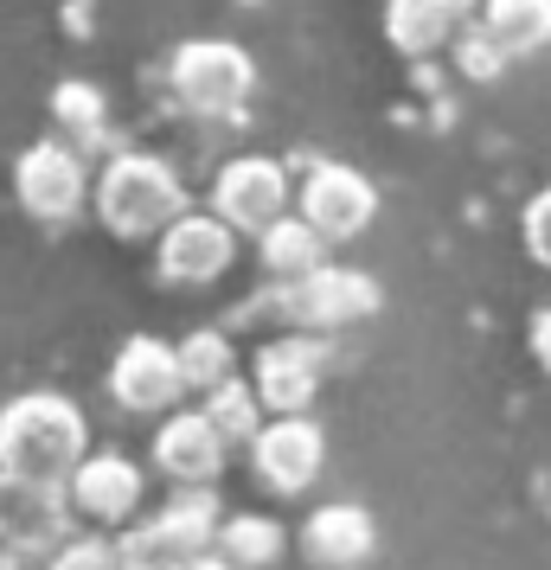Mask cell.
Wrapping results in <instances>:
<instances>
[{"label": "cell", "instance_id": "cell-1", "mask_svg": "<svg viewBox=\"0 0 551 570\" xmlns=\"http://www.w3.org/2000/svg\"><path fill=\"white\" fill-rule=\"evenodd\" d=\"M90 455V423L65 391H20L0 404V468L71 488V474Z\"/></svg>", "mask_w": 551, "mask_h": 570}, {"label": "cell", "instance_id": "cell-2", "mask_svg": "<svg viewBox=\"0 0 551 570\" xmlns=\"http://www.w3.org/2000/svg\"><path fill=\"white\" fill-rule=\"evenodd\" d=\"M97 218H104L109 237H160L174 218H186V186L174 174V160L141 155V148H122L97 167Z\"/></svg>", "mask_w": 551, "mask_h": 570}, {"label": "cell", "instance_id": "cell-3", "mask_svg": "<svg viewBox=\"0 0 551 570\" xmlns=\"http://www.w3.org/2000/svg\"><path fill=\"white\" fill-rule=\"evenodd\" d=\"M167 83H174V104L193 116H237L257 90V58L244 52L237 39H186L167 58Z\"/></svg>", "mask_w": 551, "mask_h": 570}, {"label": "cell", "instance_id": "cell-4", "mask_svg": "<svg viewBox=\"0 0 551 570\" xmlns=\"http://www.w3.org/2000/svg\"><path fill=\"white\" fill-rule=\"evenodd\" d=\"M378 308H385V288L372 283L366 269H346V263H327L315 276L269 288V314L283 327H302V334H334V327L372 321Z\"/></svg>", "mask_w": 551, "mask_h": 570}, {"label": "cell", "instance_id": "cell-5", "mask_svg": "<svg viewBox=\"0 0 551 570\" xmlns=\"http://www.w3.org/2000/svg\"><path fill=\"white\" fill-rule=\"evenodd\" d=\"M13 199L39 225H71L97 199V174L83 167V155L71 141L46 135V141H32L27 155L13 160Z\"/></svg>", "mask_w": 551, "mask_h": 570}, {"label": "cell", "instance_id": "cell-6", "mask_svg": "<svg viewBox=\"0 0 551 570\" xmlns=\"http://www.w3.org/2000/svg\"><path fill=\"white\" fill-rule=\"evenodd\" d=\"M327 360H334V346L321 334H302V327H289L283 340H263L257 365H250V385H257V397L269 404V416H308L315 411Z\"/></svg>", "mask_w": 551, "mask_h": 570}, {"label": "cell", "instance_id": "cell-7", "mask_svg": "<svg viewBox=\"0 0 551 570\" xmlns=\"http://www.w3.org/2000/svg\"><path fill=\"white\" fill-rule=\"evenodd\" d=\"M289 199H295V180L283 160L269 155H237L218 167V180H211V212L232 225V232H250L263 237L276 218H289Z\"/></svg>", "mask_w": 551, "mask_h": 570}, {"label": "cell", "instance_id": "cell-8", "mask_svg": "<svg viewBox=\"0 0 551 570\" xmlns=\"http://www.w3.org/2000/svg\"><path fill=\"white\" fill-rule=\"evenodd\" d=\"M65 539H71V493L0 468V544L27 564V558H52Z\"/></svg>", "mask_w": 551, "mask_h": 570}, {"label": "cell", "instance_id": "cell-9", "mask_svg": "<svg viewBox=\"0 0 551 570\" xmlns=\"http://www.w3.org/2000/svg\"><path fill=\"white\" fill-rule=\"evenodd\" d=\"M295 212H302L321 237L346 244V237L372 232V218H378V186H372L360 167H346V160H315V167L302 174V186H295Z\"/></svg>", "mask_w": 551, "mask_h": 570}, {"label": "cell", "instance_id": "cell-10", "mask_svg": "<svg viewBox=\"0 0 551 570\" xmlns=\"http://www.w3.org/2000/svg\"><path fill=\"white\" fill-rule=\"evenodd\" d=\"M237 263V232L218 212H186L155 237V276L167 288H206Z\"/></svg>", "mask_w": 551, "mask_h": 570}, {"label": "cell", "instance_id": "cell-11", "mask_svg": "<svg viewBox=\"0 0 551 570\" xmlns=\"http://www.w3.org/2000/svg\"><path fill=\"white\" fill-rule=\"evenodd\" d=\"M109 397L135 416H167L180 411L186 397V372H180V346H167L155 334L122 340V353L109 360Z\"/></svg>", "mask_w": 551, "mask_h": 570}, {"label": "cell", "instance_id": "cell-12", "mask_svg": "<svg viewBox=\"0 0 551 570\" xmlns=\"http://www.w3.org/2000/svg\"><path fill=\"white\" fill-rule=\"evenodd\" d=\"M250 468L276 500L308 493L321 481V468H327V430L315 416H269L257 442H250Z\"/></svg>", "mask_w": 551, "mask_h": 570}, {"label": "cell", "instance_id": "cell-13", "mask_svg": "<svg viewBox=\"0 0 551 570\" xmlns=\"http://www.w3.org/2000/svg\"><path fill=\"white\" fill-rule=\"evenodd\" d=\"M225 430L206 411H167L155 430V468L174 488H211L218 468H225Z\"/></svg>", "mask_w": 551, "mask_h": 570}, {"label": "cell", "instance_id": "cell-14", "mask_svg": "<svg viewBox=\"0 0 551 570\" xmlns=\"http://www.w3.org/2000/svg\"><path fill=\"white\" fill-rule=\"evenodd\" d=\"M71 507H78L90 525H129L141 513V462H129L122 449H90L83 468L71 474Z\"/></svg>", "mask_w": 551, "mask_h": 570}, {"label": "cell", "instance_id": "cell-15", "mask_svg": "<svg viewBox=\"0 0 551 570\" xmlns=\"http://www.w3.org/2000/svg\"><path fill=\"white\" fill-rule=\"evenodd\" d=\"M302 551L315 570H360L378 551V519L353 500H327L302 519Z\"/></svg>", "mask_w": 551, "mask_h": 570}, {"label": "cell", "instance_id": "cell-16", "mask_svg": "<svg viewBox=\"0 0 551 570\" xmlns=\"http://www.w3.org/2000/svg\"><path fill=\"white\" fill-rule=\"evenodd\" d=\"M481 20V0H385V39L404 58H436Z\"/></svg>", "mask_w": 551, "mask_h": 570}, {"label": "cell", "instance_id": "cell-17", "mask_svg": "<svg viewBox=\"0 0 551 570\" xmlns=\"http://www.w3.org/2000/svg\"><path fill=\"white\" fill-rule=\"evenodd\" d=\"M327 244H334V237H321L302 212H289V218H276V225L257 237V263L276 276V283H295V276L327 269Z\"/></svg>", "mask_w": 551, "mask_h": 570}, {"label": "cell", "instance_id": "cell-18", "mask_svg": "<svg viewBox=\"0 0 551 570\" xmlns=\"http://www.w3.org/2000/svg\"><path fill=\"white\" fill-rule=\"evenodd\" d=\"M155 525L174 539L180 558H199V551H218L225 513H218V493L211 488H180V493H167V507L155 513Z\"/></svg>", "mask_w": 551, "mask_h": 570}, {"label": "cell", "instance_id": "cell-19", "mask_svg": "<svg viewBox=\"0 0 551 570\" xmlns=\"http://www.w3.org/2000/svg\"><path fill=\"white\" fill-rule=\"evenodd\" d=\"M481 27L506 46V58H532L551 46V0H481Z\"/></svg>", "mask_w": 551, "mask_h": 570}, {"label": "cell", "instance_id": "cell-20", "mask_svg": "<svg viewBox=\"0 0 551 570\" xmlns=\"http://www.w3.org/2000/svg\"><path fill=\"white\" fill-rule=\"evenodd\" d=\"M283 544H289V532H283L269 513H232L225 532H218V551H225L237 570H269L276 558H283Z\"/></svg>", "mask_w": 551, "mask_h": 570}, {"label": "cell", "instance_id": "cell-21", "mask_svg": "<svg viewBox=\"0 0 551 570\" xmlns=\"http://www.w3.org/2000/svg\"><path fill=\"white\" fill-rule=\"evenodd\" d=\"M180 372H186V391L211 397V391L225 385V379H237L232 334H218V327H193V334L180 340Z\"/></svg>", "mask_w": 551, "mask_h": 570}, {"label": "cell", "instance_id": "cell-22", "mask_svg": "<svg viewBox=\"0 0 551 570\" xmlns=\"http://www.w3.org/2000/svg\"><path fill=\"white\" fill-rule=\"evenodd\" d=\"M52 122L78 141H104L109 135V97L90 78H65L52 90Z\"/></svg>", "mask_w": 551, "mask_h": 570}, {"label": "cell", "instance_id": "cell-23", "mask_svg": "<svg viewBox=\"0 0 551 570\" xmlns=\"http://www.w3.org/2000/svg\"><path fill=\"white\" fill-rule=\"evenodd\" d=\"M263 411H269V404H263L257 385H244V379H225V385L206 397V416L225 430V442H257Z\"/></svg>", "mask_w": 551, "mask_h": 570}, {"label": "cell", "instance_id": "cell-24", "mask_svg": "<svg viewBox=\"0 0 551 570\" xmlns=\"http://www.w3.org/2000/svg\"><path fill=\"white\" fill-rule=\"evenodd\" d=\"M506 65H513L506 46H500L481 20L462 27V39H455V71H462V78H469V83H500V78H506Z\"/></svg>", "mask_w": 551, "mask_h": 570}, {"label": "cell", "instance_id": "cell-25", "mask_svg": "<svg viewBox=\"0 0 551 570\" xmlns=\"http://www.w3.org/2000/svg\"><path fill=\"white\" fill-rule=\"evenodd\" d=\"M116 558H122V570H180V564H186L180 551H174V539L160 532L155 519L129 525V532L116 539Z\"/></svg>", "mask_w": 551, "mask_h": 570}, {"label": "cell", "instance_id": "cell-26", "mask_svg": "<svg viewBox=\"0 0 551 570\" xmlns=\"http://www.w3.org/2000/svg\"><path fill=\"white\" fill-rule=\"evenodd\" d=\"M46 570H122V558H116V539L71 532V539H65L52 558H46Z\"/></svg>", "mask_w": 551, "mask_h": 570}, {"label": "cell", "instance_id": "cell-27", "mask_svg": "<svg viewBox=\"0 0 551 570\" xmlns=\"http://www.w3.org/2000/svg\"><path fill=\"white\" fill-rule=\"evenodd\" d=\"M520 237H525V257L539 263V269H551V186H539V193L525 199Z\"/></svg>", "mask_w": 551, "mask_h": 570}, {"label": "cell", "instance_id": "cell-28", "mask_svg": "<svg viewBox=\"0 0 551 570\" xmlns=\"http://www.w3.org/2000/svg\"><path fill=\"white\" fill-rule=\"evenodd\" d=\"M525 346H532V360H539V372L551 379V308H539L532 321H525Z\"/></svg>", "mask_w": 551, "mask_h": 570}, {"label": "cell", "instance_id": "cell-29", "mask_svg": "<svg viewBox=\"0 0 551 570\" xmlns=\"http://www.w3.org/2000/svg\"><path fill=\"white\" fill-rule=\"evenodd\" d=\"M180 570H237V564L225 558V551H199V558H186Z\"/></svg>", "mask_w": 551, "mask_h": 570}]
</instances>
